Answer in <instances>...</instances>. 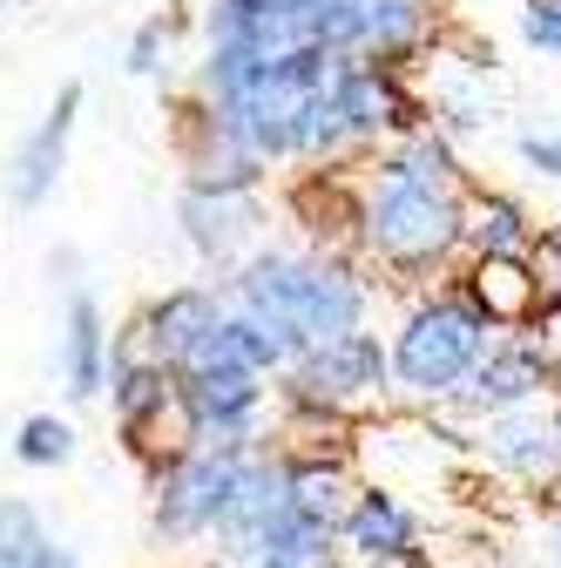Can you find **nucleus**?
Instances as JSON below:
<instances>
[{
    "label": "nucleus",
    "instance_id": "11",
    "mask_svg": "<svg viewBox=\"0 0 561 568\" xmlns=\"http://www.w3.org/2000/svg\"><path fill=\"white\" fill-rule=\"evenodd\" d=\"M453 292L480 312V325L494 338H514V332H528L541 318V292L528 277V257H467V277Z\"/></svg>",
    "mask_w": 561,
    "mask_h": 568
},
{
    "label": "nucleus",
    "instance_id": "4",
    "mask_svg": "<svg viewBox=\"0 0 561 568\" xmlns=\"http://www.w3.org/2000/svg\"><path fill=\"white\" fill-rule=\"evenodd\" d=\"M392 393V359L379 332H345L332 345H312L305 359L285 373V399H305V406H325L338 419H353L366 406H379Z\"/></svg>",
    "mask_w": 561,
    "mask_h": 568
},
{
    "label": "nucleus",
    "instance_id": "5",
    "mask_svg": "<svg viewBox=\"0 0 561 568\" xmlns=\"http://www.w3.org/2000/svg\"><path fill=\"white\" fill-rule=\"evenodd\" d=\"M109 399H115V426L135 454H150L156 467L190 454V413L176 393V373L156 359H109Z\"/></svg>",
    "mask_w": 561,
    "mask_h": 568
},
{
    "label": "nucleus",
    "instance_id": "3",
    "mask_svg": "<svg viewBox=\"0 0 561 568\" xmlns=\"http://www.w3.org/2000/svg\"><path fill=\"white\" fill-rule=\"evenodd\" d=\"M487 345H494V332L480 325V312H473L460 292L419 298V305L406 312V325L392 332V345H386V359H392V393L427 399V406L453 399V393L473 379V366L487 359Z\"/></svg>",
    "mask_w": 561,
    "mask_h": 568
},
{
    "label": "nucleus",
    "instance_id": "2",
    "mask_svg": "<svg viewBox=\"0 0 561 568\" xmlns=\"http://www.w3.org/2000/svg\"><path fill=\"white\" fill-rule=\"evenodd\" d=\"M353 244L399 271V277H434L460 257V196L447 190H419V183H386L373 176L359 190V224Z\"/></svg>",
    "mask_w": 561,
    "mask_h": 568
},
{
    "label": "nucleus",
    "instance_id": "9",
    "mask_svg": "<svg viewBox=\"0 0 561 568\" xmlns=\"http://www.w3.org/2000/svg\"><path fill=\"white\" fill-rule=\"evenodd\" d=\"M480 454L494 460L501 474H514L528 494H541V501H554V494H561V440H554L548 413H534V406H521V413H501V419H487V434H480Z\"/></svg>",
    "mask_w": 561,
    "mask_h": 568
},
{
    "label": "nucleus",
    "instance_id": "7",
    "mask_svg": "<svg viewBox=\"0 0 561 568\" xmlns=\"http://www.w3.org/2000/svg\"><path fill=\"white\" fill-rule=\"evenodd\" d=\"M217 325H224V292L217 284H176V292H163L156 305H143V318L109 345V359H156V366L176 373Z\"/></svg>",
    "mask_w": 561,
    "mask_h": 568
},
{
    "label": "nucleus",
    "instance_id": "24",
    "mask_svg": "<svg viewBox=\"0 0 561 568\" xmlns=\"http://www.w3.org/2000/svg\"><path fill=\"white\" fill-rule=\"evenodd\" d=\"M170 34H176V21H143V28H135V41H129V68H135V75H156V68H163Z\"/></svg>",
    "mask_w": 561,
    "mask_h": 568
},
{
    "label": "nucleus",
    "instance_id": "23",
    "mask_svg": "<svg viewBox=\"0 0 561 568\" xmlns=\"http://www.w3.org/2000/svg\"><path fill=\"white\" fill-rule=\"evenodd\" d=\"M521 41L561 61V0H521Z\"/></svg>",
    "mask_w": 561,
    "mask_h": 568
},
{
    "label": "nucleus",
    "instance_id": "14",
    "mask_svg": "<svg viewBox=\"0 0 561 568\" xmlns=\"http://www.w3.org/2000/svg\"><path fill=\"white\" fill-rule=\"evenodd\" d=\"M285 515V454H251L244 460V474H237V494H231V515L217 521V541H224V555H257V535Z\"/></svg>",
    "mask_w": 561,
    "mask_h": 568
},
{
    "label": "nucleus",
    "instance_id": "32",
    "mask_svg": "<svg viewBox=\"0 0 561 568\" xmlns=\"http://www.w3.org/2000/svg\"><path fill=\"white\" fill-rule=\"evenodd\" d=\"M217 568H224V561H217Z\"/></svg>",
    "mask_w": 561,
    "mask_h": 568
},
{
    "label": "nucleus",
    "instance_id": "21",
    "mask_svg": "<svg viewBox=\"0 0 561 568\" xmlns=\"http://www.w3.org/2000/svg\"><path fill=\"white\" fill-rule=\"evenodd\" d=\"M41 541H48L41 515L28 501H14V494H0V568H28Z\"/></svg>",
    "mask_w": 561,
    "mask_h": 568
},
{
    "label": "nucleus",
    "instance_id": "17",
    "mask_svg": "<svg viewBox=\"0 0 561 568\" xmlns=\"http://www.w3.org/2000/svg\"><path fill=\"white\" fill-rule=\"evenodd\" d=\"M61 379L75 399H95L109 386V332L102 305L89 292H68V325H61Z\"/></svg>",
    "mask_w": 561,
    "mask_h": 568
},
{
    "label": "nucleus",
    "instance_id": "8",
    "mask_svg": "<svg viewBox=\"0 0 561 568\" xmlns=\"http://www.w3.org/2000/svg\"><path fill=\"white\" fill-rule=\"evenodd\" d=\"M548 386H554V373L541 366L534 338H528V332H514V338H494V345H487V359H480V366H473V379L453 393V406H460V413H473V419H501V413L534 406Z\"/></svg>",
    "mask_w": 561,
    "mask_h": 568
},
{
    "label": "nucleus",
    "instance_id": "6",
    "mask_svg": "<svg viewBox=\"0 0 561 568\" xmlns=\"http://www.w3.org/2000/svg\"><path fill=\"white\" fill-rule=\"evenodd\" d=\"M244 460L231 454H176L156 467V535L170 541H196V535H217V521L231 515V494H237Z\"/></svg>",
    "mask_w": 561,
    "mask_h": 568
},
{
    "label": "nucleus",
    "instance_id": "13",
    "mask_svg": "<svg viewBox=\"0 0 561 568\" xmlns=\"http://www.w3.org/2000/svg\"><path fill=\"white\" fill-rule=\"evenodd\" d=\"M176 217H183V237H190V251H196L203 264H231V271H237V257L251 251V237H257V224H264V210H257V196L183 190Z\"/></svg>",
    "mask_w": 561,
    "mask_h": 568
},
{
    "label": "nucleus",
    "instance_id": "26",
    "mask_svg": "<svg viewBox=\"0 0 561 568\" xmlns=\"http://www.w3.org/2000/svg\"><path fill=\"white\" fill-rule=\"evenodd\" d=\"M521 163H528L534 176H561V135L528 129V135H521Z\"/></svg>",
    "mask_w": 561,
    "mask_h": 568
},
{
    "label": "nucleus",
    "instance_id": "28",
    "mask_svg": "<svg viewBox=\"0 0 561 568\" xmlns=\"http://www.w3.org/2000/svg\"><path fill=\"white\" fill-rule=\"evenodd\" d=\"M548 426H554V440H561V393H554V413H548Z\"/></svg>",
    "mask_w": 561,
    "mask_h": 568
},
{
    "label": "nucleus",
    "instance_id": "18",
    "mask_svg": "<svg viewBox=\"0 0 561 568\" xmlns=\"http://www.w3.org/2000/svg\"><path fill=\"white\" fill-rule=\"evenodd\" d=\"M373 176H386V183H419V190H447V196H467V163H460V150L427 122L419 135H406V142H392V150L379 156V170Z\"/></svg>",
    "mask_w": 561,
    "mask_h": 568
},
{
    "label": "nucleus",
    "instance_id": "25",
    "mask_svg": "<svg viewBox=\"0 0 561 568\" xmlns=\"http://www.w3.org/2000/svg\"><path fill=\"white\" fill-rule=\"evenodd\" d=\"M528 338H534L541 366H548V373H554V386H561V305H541V318L528 325Z\"/></svg>",
    "mask_w": 561,
    "mask_h": 568
},
{
    "label": "nucleus",
    "instance_id": "22",
    "mask_svg": "<svg viewBox=\"0 0 561 568\" xmlns=\"http://www.w3.org/2000/svg\"><path fill=\"white\" fill-rule=\"evenodd\" d=\"M528 277H534L541 305H561V231H534V244H528Z\"/></svg>",
    "mask_w": 561,
    "mask_h": 568
},
{
    "label": "nucleus",
    "instance_id": "16",
    "mask_svg": "<svg viewBox=\"0 0 561 568\" xmlns=\"http://www.w3.org/2000/svg\"><path fill=\"white\" fill-rule=\"evenodd\" d=\"M353 501H359V487L345 474V460H305V454L285 460V515L338 535L345 515H353Z\"/></svg>",
    "mask_w": 561,
    "mask_h": 568
},
{
    "label": "nucleus",
    "instance_id": "15",
    "mask_svg": "<svg viewBox=\"0 0 561 568\" xmlns=\"http://www.w3.org/2000/svg\"><path fill=\"white\" fill-rule=\"evenodd\" d=\"M534 231H541V224L528 217L508 190L467 183V196H460V251H467V257H528Z\"/></svg>",
    "mask_w": 561,
    "mask_h": 568
},
{
    "label": "nucleus",
    "instance_id": "29",
    "mask_svg": "<svg viewBox=\"0 0 561 568\" xmlns=\"http://www.w3.org/2000/svg\"><path fill=\"white\" fill-rule=\"evenodd\" d=\"M392 568H434V561H427V555H419V561H392Z\"/></svg>",
    "mask_w": 561,
    "mask_h": 568
},
{
    "label": "nucleus",
    "instance_id": "27",
    "mask_svg": "<svg viewBox=\"0 0 561 568\" xmlns=\"http://www.w3.org/2000/svg\"><path fill=\"white\" fill-rule=\"evenodd\" d=\"M28 568H82V561H75V548H61V541H41Z\"/></svg>",
    "mask_w": 561,
    "mask_h": 568
},
{
    "label": "nucleus",
    "instance_id": "10",
    "mask_svg": "<svg viewBox=\"0 0 561 568\" xmlns=\"http://www.w3.org/2000/svg\"><path fill=\"white\" fill-rule=\"evenodd\" d=\"M419 541H427V528H419V515L399 501L392 487H359L353 515H345V528H338V548H353V555H359V568L419 561V555H427Z\"/></svg>",
    "mask_w": 561,
    "mask_h": 568
},
{
    "label": "nucleus",
    "instance_id": "31",
    "mask_svg": "<svg viewBox=\"0 0 561 568\" xmlns=\"http://www.w3.org/2000/svg\"><path fill=\"white\" fill-rule=\"evenodd\" d=\"M244 568H264V561H244Z\"/></svg>",
    "mask_w": 561,
    "mask_h": 568
},
{
    "label": "nucleus",
    "instance_id": "20",
    "mask_svg": "<svg viewBox=\"0 0 561 568\" xmlns=\"http://www.w3.org/2000/svg\"><path fill=\"white\" fill-rule=\"evenodd\" d=\"M14 454L28 467H61V460H75V426L54 419V413H28L21 434H14Z\"/></svg>",
    "mask_w": 561,
    "mask_h": 568
},
{
    "label": "nucleus",
    "instance_id": "1",
    "mask_svg": "<svg viewBox=\"0 0 561 568\" xmlns=\"http://www.w3.org/2000/svg\"><path fill=\"white\" fill-rule=\"evenodd\" d=\"M366 305L373 284L345 264V257H298V251H251L231 277H224V312L257 318L264 332H277V345L292 352V366L312 345H332L345 332H366Z\"/></svg>",
    "mask_w": 561,
    "mask_h": 568
},
{
    "label": "nucleus",
    "instance_id": "12",
    "mask_svg": "<svg viewBox=\"0 0 561 568\" xmlns=\"http://www.w3.org/2000/svg\"><path fill=\"white\" fill-rule=\"evenodd\" d=\"M75 115H82V82H68V89L54 95V109L34 122V135L14 150V163H8V190H14L21 210H34V203L54 196V176H61V163H68V135H75Z\"/></svg>",
    "mask_w": 561,
    "mask_h": 568
},
{
    "label": "nucleus",
    "instance_id": "30",
    "mask_svg": "<svg viewBox=\"0 0 561 568\" xmlns=\"http://www.w3.org/2000/svg\"><path fill=\"white\" fill-rule=\"evenodd\" d=\"M554 555H561V521H554Z\"/></svg>",
    "mask_w": 561,
    "mask_h": 568
},
{
    "label": "nucleus",
    "instance_id": "19",
    "mask_svg": "<svg viewBox=\"0 0 561 568\" xmlns=\"http://www.w3.org/2000/svg\"><path fill=\"white\" fill-rule=\"evenodd\" d=\"M264 568H338V535L332 528H312L298 515H277L264 535H257V555Z\"/></svg>",
    "mask_w": 561,
    "mask_h": 568
}]
</instances>
